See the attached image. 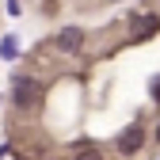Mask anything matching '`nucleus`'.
I'll return each mask as SVG.
<instances>
[{"instance_id": "1", "label": "nucleus", "mask_w": 160, "mask_h": 160, "mask_svg": "<svg viewBox=\"0 0 160 160\" xmlns=\"http://www.w3.org/2000/svg\"><path fill=\"white\" fill-rule=\"evenodd\" d=\"M156 31H160V15H133V23H130V34L137 38V42L152 38Z\"/></svg>"}, {"instance_id": "2", "label": "nucleus", "mask_w": 160, "mask_h": 160, "mask_svg": "<svg viewBox=\"0 0 160 160\" xmlns=\"http://www.w3.org/2000/svg\"><path fill=\"white\" fill-rule=\"evenodd\" d=\"M53 42H57L61 53H76L80 46H84V31H80V27H65V31H57Z\"/></svg>"}, {"instance_id": "3", "label": "nucleus", "mask_w": 160, "mask_h": 160, "mask_svg": "<svg viewBox=\"0 0 160 160\" xmlns=\"http://www.w3.org/2000/svg\"><path fill=\"white\" fill-rule=\"evenodd\" d=\"M141 145H145V130H141V126H126L122 133H118V149H122L126 156H130V152H137Z\"/></svg>"}, {"instance_id": "4", "label": "nucleus", "mask_w": 160, "mask_h": 160, "mask_svg": "<svg viewBox=\"0 0 160 160\" xmlns=\"http://www.w3.org/2000/svg\"><path fill=\"white\" fill-rule=\"evenodd\" d=\"M38 92H42V88H38L34 80H15V103L19 107H31L34 99H38Z\"/></svg>"}, {"instance_id": "5", "label": "nucleus", "mask_w": 160, "mask_h": 160, "mask_svg": "<svg viewBox=\"0 0 160 160\" xmlns=\"http://www.w3.org/2000/svg\"><path fill=\"white\" fill-rule=\"evenodd\" d=\"M0 53H4V57H15V53H19V46H15V38H12V34L0 42Z\"/></svg>"}, {"instance_id": "6", "label": "nucleus", "mask_w": 160, "mask_h": 160, "mask_svg": "<svg viewBox=\"0 0 160 160\" xmlns=\"http://www.w3.org/2000/svg\"><path fill=\"white\" fill-rule=\"evenodd\" d=\"M72 160H103V156H99V149H80Z\"/></svg>"}, {"instance_id": "7", "label": "nucleus", "mask_w": 160, "mask_h": 160, "mask_svg": "<svg viewBox=\"0 0 160 160\" xmlns=\"http://www.w3.org/2000/svg\"><path fill=\"white\" fill-rule=\"evenodd\" d=\"M8 12H12V15H19V0H8Z\"/></svg>"}, {"instance_id": "8", "label": "nucleus", "mask_w": 160, "mask_h": 160, "mask_svg": "<svg viewBox=\"0 0 160 160\" xmlns=\"http://www.w3.org/2000/svg\"><path fill=\"white\" fill-rule=\"evenodd\" d=\"M152 99H160V76L152 80Z\"/></svg>"}, {"instance_id": "9", "label": "nucleus", "mask_w": 160, "mask_h": 160, "mask_svg": "<svg viewBox=\"0 0 160 160\" xmlns=\"http://www.w3.org/2000/svg\"><path fill=\"white\" fill-rule=\"evenodd\" d=\"M156 137H160V130H156Z\"/></svg>"}]
</instances>
